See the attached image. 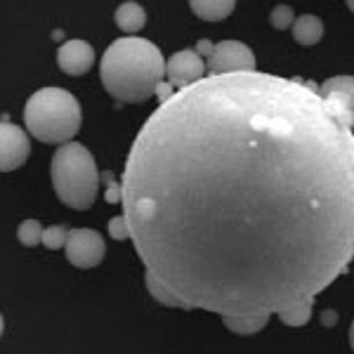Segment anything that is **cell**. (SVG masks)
<instances>
[{
  "mask_svg": "<svg viewBox=\"0 0 354 354\" xmlns=\"http://www.w3.org/2000/svg\"><path fill=\"white\" fill-rule=\"evenodd\" d=\"M312 307H314V298L310 300H302V302H295V305H288L283 307L279 314V319H281V324H286V326H307L312 319Z\"/></svg>",
  "mask_w": 354,
  "mask_h": 354,
  "instance_id": "cell-14",
  "label": "cell"
},
{
  "mask_svg": "<svg viewBox=\"0 0 354 354\" xmlns=\"http://www.w3.org/2000/svg\"><path fill=\"white\" fill-rule=\"evenodd\" d=\"M66 260L78 270H93L106 255V243L95 230H68L66 234Z\"/></svg>",
  "mask_w": 354,
  "mask_h": 354,
  "instance_id": "cell-5",
  "label": "cell"
},
{
  "mask_svg": "<svg viewBox=\"0 0 354 354\" xmlns=\"http://www.w3.org/2000/svg\"><path fill=\"white\" fill-rule=\"evenodd\" d=\"M113 19H116V24H118L121 31L140 33L142 28H145V24H147V12H145V8H142L140 3H135V0H125V3L118 5Z\"/></svg>",
  "mask_w": 354,
  "mask_h": 354,
  "instance_id": "cell-11",
  "label": "cell"
},
{
  "mask_svg": "<svg viewBox=\"0 0 354 354\" xmlns=\"http://www.w3.org/2000/svg\"><path fill=\"white\" fill-rule=\"evenodd\" d=\"M100 76L102 85L113 100L125 104H142L161 88L165 59L161 50L147 38H118L102 57Z\"/></svg>",
  "mask_w": 354,
  "mask_h": 354,
  "instance_id": "cell-2",
  "label": "cell"
},
{
  "mask_svg": "<svg viewBox=\"0 0 354 354\" xmlns=\"http://www.w3.org/2000/svg\"><path fill=\"white\" fill-rule=\"evenodd\" d=\"M210 76H225V73H248L255 71V55L241 41H222L213 45V53L208 57Z\"/></svg>",
  "mask_w": 354,
  "mask_h": 354,
  "instance_id": "cell-6",
  "label": "cell"
},
{
  "mask_svg": "<svg viewBox=\"0 0 354 354\" xmlns=\"http://www.w3.org/2000/svg\"><path fill=\"white\" fill-rule=\"evenodd\" d=\"M352 121L262 71L173 90L121 180L147 274L187 312L270 317L317 300L354 258Z\"/></svg>",
  "mask_w": 354,
  "mask_h": 354,
  "instance_id": "cell-1",
  "label": "cell"
},
{
  "mask_svg": "<svg viewBox=\"0 0 354 354\" xmlns=\"http://www.w3.org/2000/svg\"><path fill=\"white\" fill-rule=\"evenodd\" d=\"M3 330H5V322H3V314H0V335H3Z\"/></svg>",
  "mask_w": 354,
  "mask_h": 354,
  "instance_id": "cell-22",
  "label": "cell"
},
{
  "mask_svg": "<svg viewBox=\"0 0 354 354\" xmlns=\"http://www.w3.org/2000/svg\"><path fill=\"white\" fill-rule=\"evenodd\" d=\"M322 322H324V324H333V322H335L333 310H326V312H324V314H322Z\"/></svg>",
  "mask_w": 354,
  "mask_h": 354,
  "instance_id": "cell-21",
  "label": "cell"
},
{
  "mask_svg": "<svg viewBox=\"0 0 354 354\" xmlns=\"http://www.w3.org/2000/svg\"><path fill=\"white\" fill-rule=\"evenodd\" d=\"M147 290H149L151 298L156 300V302H161L163 307H177V310H185L187 312V307L182 305V300H177L168 288L161 286V283H158L156 279L151 277V274H147Z\"/></svg>",
  "mask_w": 354,
  "mask_h": 354,
  "instance_id": "cell-15",
  "label": "cell"
},
{
  "mask_svg": "<svg viewBox=\"0 0 354 354\" xmlns=\"http://www.w3.org/2000/svg\"><path fill=\"white\" fill-rule=\"evenodd\" d=\"M24 123L31 137L43 145H68L83 125L78 100L64 88H41L28 97Z\"/></svg>",
  "mask_w": 354,
  "mask_h": 354,
  "instance_id": "cell-3",
  "label": "cell"
},
{
  "mask_svg": "<svg viewBox=\"0 0 354 354\" xmlns=\"http://www.w3.org/2000/svg\"><path fill=\"white\" fill-rule=\"evenodd\" d=\"M31 156V142L24 128L0 121V173H12Z\"/></svg>",
  "mask_w": 354,
  "mask_h": 354,
  "instance_id": "cell-7",
  "label": "cell"
},
{
  "mask_svg": "<svg viewBox=\"0 0 354 354\" xmlns=\"http://www.w3.org/2000/svg\"><path fill=\"white\" fill-rule=\"evenodd\" d=\"M165 78L177 90L189 88L205 78V62L194 50H180L165 62Z\"/></svg>",
  "mask_w": 354,
  "mask_h": 354,
  "instance_id": "cell-8",
  "label": "cell"
},
{
  "mask_svg": "<svg viewBox=\"0 0 354 354\" xmlns=\"http://www.w3.org/2000/svg\"><path fill=\"white\" fill-rule=\"evenodd\" d=\"M290 33H293L295 43L310 48V45H317L324 38V21L314 15H300L295 17Z\"/></svg>",
  "mask_w": 354,
  "mask_h": 354,
  "instance_id": "cell-10",
  "label": "cell"
},
{
  "mask_svg": "<svg viewBox=\"0 0 354 354\" xmlns=\"http://www.w3.org/2000/svg\"><path fill=\"white\" fill-rule=\"evenodd\" d=\"M198 53H203V55L210 57V53H213V45H210L208 41H201V43H198Z\"/></svg>",
  "mask_w": 354,
  "mask_h": 354,
  "instance_id": "cell-20",
  "label": "cell"
},
{
  "mask_svg": "<svg viewBox=\"0 0 354 354\" xmlns=\"http://www.w3.org/2000/svg\"><path fill=\"white\" fill-rule=\"evenodd\" d=\"M270 21H272L274 28H279V31H286V28L293 26V21H295L293 8H290V5H277V8L272 10V15H270Z\"/></svg>",
  "mask_w": 354,
  "mask_h": 354,
  "instance_id": "cell-18",
  "label": "cell"
},
{
  "mask_svg": "<svg viewBox=\"0 0 354 354\" xmlns=\"http://www.w3.org/2000/svg\"><path fill=\"white\" fill-rule=\"evenodd\" d=\"M41 236H43V227L38 220H24L19 225V230H17V239L26 248H33V245L41 243Z\"/></svg>",
  "mask_w": 354,
  "mask_h": 354,
  "instance_id": "cell-16",
  "label": "cell"
},
{
  "mask_svg": "<svg viewBox=\"0 0 354 354\" xmlns=\"http://www.w3.org/2000/svg\"><path fill=\"white\" fill-rule=\"evenodd\" d=\"M55 194L62 203L73 210H88L100 192V173L88 147L68 142L55 151L50 165Z\"/></svg>",
  "mask_w": 354,
  "mask_h": 354,
  "instance_id": "cell-4",
  "label": "cell"
},
{
  "mask_svg": "<svg viewBox=\"0 0 354 354\" xmlns=\"http://www.w3.org/2000/svg\"><path fill=\"white\" fill-rule=\"evenodd\" d=\"M222 324L234 335H255L270 324V317H222Z\"/></svg>",
  "mask_w": 354,
  "mask_h": 354,
  "instance_id": "cell-13",
  "label": "cell"
},
{
  "mask_svg": "<svg viewBox=\"0 0 354 354\" xmlns=\"http://www.w3.org/2000/svg\"><path fill=\"white\" fill-rule=\"evenodd\" d=\"M189 8L203 21H222L236 10V3L234 0H192Z\"/></svg>",
  "mask_w": 354,
  "mask_h": 354,
  "instance_id": "cell-12",
  "label": "cell"
},
{
  "mask_svg": "<svg viewBox=\"0 0 354 354\" xmlns=\"http://www.w3.org/2000/svg\"><path fill=\"white\" fill-rule=\"evenodd\" d=\"M109 236L113 241H125V239H130V232H128V225H125L123 215H116V218L109 220Z\"/></svg>",
  "mask_w": 354,
  "mask_h": 354,
  "instance_id": "cell-19",
  "label": "cell"
},
{
  "mask_svg": "<svg viewBox=\"0 0 354 354\" xmlns=\"http://www.w3.org/2000/svg\"><path fill=\"white\" fill-rule=\"evenodd\" d=\"M66 234L68 230L64 225H53V227H48V230H43L41 243L50 250H59L62 245L66 243Z\"/></svg>",
  "mask_w": 354,
  "mask_h": 354,
  "instance_id": "cell-17",
  "label": "cell"
},
{
  "mask_svg": "<svg viewBox=\"0 0 354 354\" xmlns=\"http://www.w3.org/2000/svg\"><path fill=\"white\" fill-rule=\"evenodd\" d=\"M57 66H59L66 76H85V73L95 66L93 45L88 41H81V38L66 41L57 50Z\"/></svg>",
  "mask_w": 354,
  "mask_h": 354,
  "instance_id": "cell-9",
  "label": "cell"
}]
</instances>
